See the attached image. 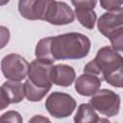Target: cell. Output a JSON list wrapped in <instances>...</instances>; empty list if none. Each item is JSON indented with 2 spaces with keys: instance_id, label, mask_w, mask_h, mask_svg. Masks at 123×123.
<instances>
[{
  "instance_id": "7",
  "label": "cell",
  "mask_w": 123,
  "mask_h": 123,
  "mask_svg": "<svg viewBox=\"0 0 123 123\" xmlns=\"http://www.w3.org/2000/svg\"><path fill=\"white\" fill-rule=\"evenodd\" d=\"M74 19L75 13L65 2L50 0L45 21L53 25H66L72 23Z\"/></svg>"
},
{
  "instance_id": "6",
  "label": "cell",
  "mask_w": 123,
  "mask_h": 123,
  "mask_svg": "<svg viewBox=\"0 0 123 123\" xmlns=\"http://www.w3.org/2000/svg\"><path fill=\"white\" fill-rule=\"evenodd\" d=\"M53 67V63L41 62L38 60H34L29 66L28 77L30 82L43 89H49L52 87V81H51V69Z\"/></svg>"
},
{
  "instance_id": "12",
  "label": "cell",
  "mask_w": 123,
  "mask_h": 123,
  "mask_svg": "<svg viewBox=\"0 0 123 123\" xmlns=\"http://www.w3.org/2000/svg\"><path fill=\"white\" fill-rule=\"evenodd\" d=\"M101 82L102 80L98 76L84 73L75 81V89L80 95L92 96L99 90Z\"/></svg>"
},
{
  "instance_id": "13",
  "label": "cell",
  "mask_w": 123,
  "mask_h": 123,
  "mask_svg": "<svg viewBox=\"0 0 123 123\" xmlns=\"http://www.w3.org/2000/svg\"><path fill=\"white\" fill-rule=\"evenodd\" d=\"M50 75L52 83L60 86H69L76 78V72L74 68L62 63L53 65Z\"/></svg>"
},
{
  "instance_id": "1",
  "label": "cell",
  "mask_w": 123,
  "mask_h": 123,
  "mask_svg": "<svg viewBox=\"0 0 123 123\" xmlns=\"http://www.w3.org/2000/svg\"><path fill=\"white\" fill-rule=\"evenodd\" d=\"M90 45L86 36L81 33H66L53 37L51 52L55 61L79 60L87 56Z\"/></svg>"
},
{
  "instance_id": "21",
  "label": "cell",
  "mask_w": 123,
  "mask_h": 123,
  "mask_svg": "<svg viewBox=\"0 0 123 123\" xmlns=\"http://www.w3.org/2000/svg\"><path fill=\"white\" fill-rule=\"evenodd\" d=\"M28 123H52L50 121V119L46 116L40 115V114H37L34 115L33 117H31L28 121Z\"/></svg>"
},
{
  "instance_id": "9",
  "label": "cell",
  "mask_w": 123,
  "mask_h": 123,
  "mask_svg": "<svg viewBox=\"0 0 123 123\" xmlns=\"http://www.w3.org/2000/svg\"><path fill=\"white\" fill-rule=\"evenodd\" d=\"M71 3L75 7V16L81 25L86 29L92 30L97 19V14L94 12L97 2L95 0H82L72 1Z\"/></svg>"
},
{
  "instance_id": "8",
  "label": "cell",
  "mask_w": 123,
  "mask_h": 123,
  "mask_svg": "<svg viewBox=\"0 0 123 123\" xmlns=\"http://www.w3.org/2000/svg\"><path fill=\"white\" fill-rule=\"evenodd\" d=\"M50 0H20L18 11L20 14L29 20H44Z\"/></svg>"
},
{
  "instance_id": "2",
  "label": "cell",
  "mask_w": 123,
  "mask_h": 123,
  "mask_svg": "<svg viewBox=\"0 0 123 123\" xmlns=\"http://www.w3.org/2000/svg\"><path fill=\"white\" fill-rule=\"evenodd\" d=\"M122 65L123 57L111 46H103L98 50L95 58L85 65L84 73L98 76L106 81Z\"/></svg>"
},
{
  "instance_id": "10",
  "label": "cell",
  "mask_w": 123,
  "mask_h": 123,
  "mask_svg": "<svg viewBox=\"0 0 123 123\" xmlns=\"http://www.w3.org/2000/svg\"><path fill=\"white\" fill-rule=\"evenodd\" d=\"M25 97L24 85L20 82L6 81L1 86V110H4L10 104H16Z\"/></svg>"
},
{
  "instance_id": "16",
  "label": "cell",
  "mask_w": 123,
  "mask_h": 123,
  "mask_svg": "<svg viewBox=\"0 0 123 123\" xmlns=\"http://www.w3.org/2000/svg\"><path fill=\"white\" fill-rule=\"evenodd\" d=\"M24 91H25V97L31 101V102H37L40 101L49 91V89H43L39 88L36 86H34L29 79H27L24 83Z\"/></svg>"
},
{
  "instance_id": "17",
  "label": "cell",
  "mask_w": 123,
  "mask_h": 123,
  "mask_svg": "<svg viewBox=\"0 0 123 123\" xmlns=\"http://www.w3.org/2000/svg\"><path fill=\"white\" fill-rule=\"evenodd\" d=\"M107 37L111 43V47L115 51L123 52V26L111 32Z\"/></svg>"
},
{
  "instance_id": "15",
  "label": "cell",
  "mask_w": 123,
  "mask_h": 123,
  "mask_svg": "<svg viewBox=\"0 0 123 123\" xmlns=\"http://www.w3.org/2000/svg\"><path fill=\"white\" fill-rule=\"evenodd\" d=\"M99 118L89 104H81L74 116V123H97Z\"/></svg>"
},
{
  "instance_id": "11",
  "label": "cell",
  "mask_w": 123,
  "mask_h": 123,
  "mask_svg": "<svg viewBox=\"0 0 123 123\" xmlns=\"http://www.w3.org/2000/svg\"><path fill=\"white\" fill-rule=\"evenodd\" d=\"M123 26V8L120 7L116 10L103 13L97 22L99 32L107 37L111 32Z\"/></svg>"
},
{
  "instance_id": "3",
  "label": "cell",
  "mask_w": 123,
  "mask_h": 123,
  "mask_svg": "<svg viewBox=\"0 0 123 123\" xmlns=\"http://www.w3.org/2000/svg\"><path fill=\"white\" fill-rule=\"evenodd\" d=\"M89 105L100 113L111 117L117 115L119 112L120 96L111 89H99L91 96Z\"/></svg>"
},
{
  "instance_id": "5",
  "label": "cell",
  "mask_w": 123,
  "mask_h": 123,
  "mask_svg": "<svg viewBox=\"0 0 123 123\" xmlns=\"http://www.w3.org/2000/svg\"><path fill=\"white\" fill-rule=\"evenodd\" d=\"M29 62L19 54L11 53L1 61V70L6 79L13 82H20L25 79L29 71Z\"/></svg>"
},
{
  "instance_id": "14",
  "label": "cell",
  "mask_w": 123,
  "mask_h": 123,
  "mask_svg": "<svg viewBox=\"0 0 123 123\" xmlns=\"http://www.w3.org/2000/svg\"><path fill=\"white\" fill-rule=\"evenodd\" d=\"M52 39H53V37H47L41 38L37 42L36 46V51H35L37 60L49 62V63H53L55 62V59L51 52Z\"/></svg>"
},
{
  "instance_id": "19",
  "label": "cell",
  "mask_w": 123,
  "mask_h": 123,
  "mask_svg": "<svg viewBox=\"0 0 123 123\" xmlns=\"http://www.w3.org/2000/svg\"><path fill=\"white\" fill-rule=\"evenodd\" d=\"M105 82L115 87H123V65L117 69L111 76H110Z\"/></svg>"
},
{
  "instance_id": "4",
  "label": "cell",
  "mask_w": 123,
  "mask_h": 123,
  "mask_svg": "<svg viewBox=\"0 0 123 123\" xmlns=\"http://www.w3.org/2000/svg\"><path fill=\"white\" fill-rule=\"evenodd\" d=\"M77 104L75 99L64 92L54 91L45 101L47 111L56 118H65L72 114Z\"/></svg>"
},
{
  "instance_id": "20",
  "label": "cell",
  "mask_w": 123,
  "mask_h": 123,
  "mask_svg": "<svg viewBox=\"0 0 123 123\" xmlns=\"http://www.w3.org/2000/svg\"><path fill=\"white\" fill-rule=\"evenodd\" d=\"M100 5L102 6L103 9L107 10L108 12L116 10L118 8H120L123 5V1H116V0H101L100 1Z\"/></svg>"
},
{
  "instance_id": "18",
  "label": "cell",
  "mask_w": 123,
  "mask_h": 123,
  "mask_svg": "<svg viewBox=\"0 0 123 123\" xmlns=\"http://www.w3.org/2000/svg\"><path fill=\"white\" fill-rule=\"evenodd\" d=\"M0 123H23V119L18 111H8L1 115Z\"/></svg>"
},
{
  "instance_id": "22",
  "label": "cell",
  "mask_w": 123,
  "mask_h": 123,
  "mask_svg": "<svg viewBox=\"0 0 123 123\" xmlns=\"http://www.w3.org/2000/svg\"><path fill=\"white\" fill-rule=\"evenodd\" d=\"M97 123H111V122H110V120H109L108 118H105V117H100Z\"/></svg>"
}]
</instances>
